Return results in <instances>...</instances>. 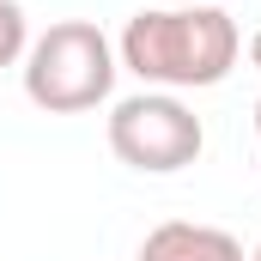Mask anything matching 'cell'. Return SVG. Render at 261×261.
I'll return each mask as SVG.
<instances>
[{"instance_id":"obj_1","label":"cell","mask_w":261,"mask_h":261,"mask_svg":"<svg viewBox=\"0 0 261 261\" xmlns=\"http://www.w3.org/2000/svg\"><path fill=\"white\" fill-rule=\"evenodd\" d=\"M116 55L140 85L206 91L237 67L243 31H237V18L225 6H146V12L128 18Z\"/></svg>"},{"instance_id":"obj_2","label":"cell","mask_w":261,"mask_h":261,"mask_svg":"<svg viewBox=\"0 0 261 261\" xmlns=\"http://www.w3.org/2000/svg\"><path fill=\"white\" fill-rule=\"evenodd\" d=\"M116 91V49L91 18H61L24 49V97L43 116H85Z\"/></svg>"},{"instance_id":"obj_3","label":"cell","mask_w":261,"mask_h":261,"mask_svg":"<svg viewBox=\"0 0 261 261\" xmlns=\"http://www.w3.org/2000/svg\"><path fill=\"white\" fill-rule=\"evenodd\" d=\"M206 146L200 116L176 91H134L110 110V152L140 176H176Z\"/></svg>"},{"instance_id":"obj_4","label":"cell","mask_w":261,"mask_h":261,"mask_svg":"<svg viewBox=\"0 0 261 261\" xmlns=\"http://www.w3.org/2000/svg\"><path fill=\"white\" fill-rule=\"evenodd\" d=\"M140 261H243V243L219 225H195V219H164L146 231Z\"/></svg>"},{"instance_id":"obj_5","label":"cell","mask_w":261,"mask_h":261,"mask_svg":"<svg viewBox=\"0 0 261 261\" xmlns=\"http://www.w3.org/2000/svg\"><path fill=\"white\" fill-rule=\"evenodd\" d=\"M31 49V24H24V6L18 0H0V67H18Z\"/></svg>"},{"instance_id":"obj_6","label":"cell","mask_w":261,"mask_h":261,"mask_svg":"<svg viewBox=\"0 0 261 261\" xmlns=\"http://www.w3.org/2000/svg\"><path fill=\"white\" fill-rule=\"evenodd\" d=\"M249 61L261 67V31H255V37H249Z\"/></svg>"},{"instance_id":"obj_7","label":"cell","mask_w":261,"mask_h":261,"mask_svg":"<svg viewBox=\"0 0 261 261\" xmlns=\"http://www.w3.org/2000/svg\"><path fill=\"white\" fill-rule=\"evenodd\" d=\"M158 6H213V0H158Z\"/></svg>"},{"instance_id":"obj_8","label":"cell","mask_w":261,"mask_h":261,"mask_svg":"<svg viewBox=\"0 0 261 261\" xmlns=\"http://www.w3.org/2000/svg\"><path fill=\"white\" fill-rule=\"evenodd\" d=\"M255 140H261V103H255Z\"/></svg>"},{"instance_id":"obj_9","label":"cell","mask_w":261,"mask_h":261,"mask_svg":"<svg viewBox=\"0 0 261 261\" xmlns=\"http://www.w3.org/2000/svg\"><path fill=\"white\" fill-rule=\"evenodd\" d=\"M249 261H261V243H255V255H249Z\"/></svg>"}]
</instances>
